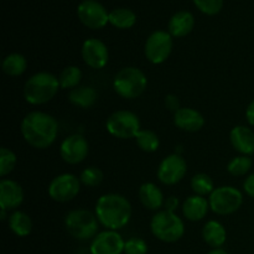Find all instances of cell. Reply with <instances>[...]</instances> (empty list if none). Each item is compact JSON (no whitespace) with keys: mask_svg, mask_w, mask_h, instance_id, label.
<instances>
[{"mask_svg":"<svg viewBox=\"0 0 254 254\" xmlns=\"http://www.w3.org/2000/svg\"><path fill=\"white\" fill-rule=\"evenodd\" d=\"M22 136L35 149H47L55 143L59 134V123L50 114L31 112L21 122Z\"/></svg>","mask_w":254,"mask_h":254,"instance_id":"1","label":"cell"},{"mask_svg":"<svg viewBox=\"0 0 254 254\" xmlns=\"http://www.w3.org/2000/svg\"><path fill=\"white\" fill-rule=\"evenodd\" d=\"M96 216L99 223L107 230H121L130 221V202L119 193H107L97 201Z\"/></svg>","mask_w":254,"mask_h":254,"instance_id":"2","label":"cell"},{"mask_svg":"<svg viewBox=\"0 0 254 254\" xmlns=\"http://www.w3.org/2000/svg\"><path fill=\"white\" fill-rule=\"evenodd\" d=\"M59 77L50 72H39L26 81L24 97L27 103L40 106L51 101L60 89Z\"/></svg>","mask_w":254,"mask_h":254,"instance_id":"3","label":"cell"},{"mask_svg":"<svg viewBox=\"0 0 254 254\" xmlns=\"http://www.w3.org/2000/svg\"><path fill=\"white\" fill-rule=\"evenodd\" d=\"M148 86V78L141 69L126 67L116 74L113 81L114 91L124 99H135L144 93Z\"/></svg>","mask_w":254,"mask_h":254,"instance_id":"4","label":"cell"},{"mask_svg":"<svg viewBox=\"0 0 254 254\" xmlns=\"http://www.w3.org/2000/svg\"><path fill=\"white\" fill-rule=\"evenodd\" d=\"M150 228L159 241L165 243L178 242L185 233L183 220L170 211H159L151 218Z\"/></svg>","mask_w":254,"mask_h":254,"instance_id":"5","label":"cell"},{"mask_svg":"<svg viewBox=\"0 0 254 254\" xmlns=\"http://www.w3.org/2000/svg\"><path fill=\"white\" fill-rule=\"evenodd\" d=\"M99 221L96 215L88 210H73L64 218L66 230L73 238L87 241L98 235Z\"/></svg>","mask_w":254,"mask_h":254,"instance_id":"6","label":"cell"},{"mask_svg":"<svg viewBox=\"0 0 254 254\" xmlns=\"http://www.w3.org/2000/svg\"><path fill=\"white\" fill-rule=\"evenodd\" d=\"M210 208L221 216L231 215L240 210L243 203V195L232 186H221L215 189L208 198Z\"/></svg>","mask_w":254,"mask_h":254,"instance_id":"7","label":"cell"},{"mask_svg":"<svg viewBox=\"0 0 254 254\" xmlns=\"http://www.w3.org/2000/svg\"><path fill=\"white\" fill-rule=\"evenodd\" d=\"M106 128L111 135L119 139L135 138L140 131V121L130 111H117L107 119Z\"/></svg>","mask_w":254,"mask_h":254,"instance_id":"8","label":"cell"},{"mask_svg":"<svg viewBox=\"0 0 254 254\" xmlns=\"http://www.w3.org/2000/svg\"><path fill=\"white\" fill-rule=\"evenodd\" d=\"M173 50V36L169 31L158 30L149 35L145 41V57L154 64H160L169 59Z\"/></svg>","mask_w":254,"mask_h":254,"instance_id":"9","label":"cell"},{"mask_svg":"<svg viewBox=\"0 0 254 254\" xmlns=\"http://www.w3.org/2000/svg\"><path fill=\"white\" fill-rule=\"evenodd\" d=\"M81 190V180L73 174H61L52 179L49 185V195L56 202H69Z\"/></svg>","mask_w":254,"mask_h":254,"instance_id":"10","label":"cell"},{"mask_svg":"<svg viewBox=\"0 0 254 254\" xmlns=\"http://www.w3.org/2000/svg\"><path fill=\"white\" fill-rule=\"evenodd\" d=\"M77 16L84 26L92 30L103 29L109 22V12L97 0H83L77 6Z\"/></svg>","mask_w":254,"mask_h":254,"instance_id":"11","label":"cell"},{"mask_svg":"<svg viewBox=\"0 0 254 254\" xmlns=\"http://www.w3.org/2000/svg\"><path fill=\"white\" fill-rule=\"evenodd\" d=\"M188 165L184 158L178 154L166 156L158 168V179L164 185H175L184 179Z\"/></svg>","mask_w":254,"mask_h":254,"instance_id":"12","label":"cell"},{"mask_svg":"<svg viewBox=\"0 0 254 254\" xmlns=\"http://www.w3.org/2000/svg\"><path fill=\"white\" fill-rule=\"evenodd\" d=\"M88 141L82 135H78V134L67 136L62 141L61 148H60L61 158L67 164H71V165H76V164L82 163L87 158V155H88Z\"/></svg>","mask_w":254,"mask_h":254,"instance_id":"13","label":"cell"},{"mask_svg":"<svg viewBox=\"0 0 254 254\" xmlns=\"http://www.w3.org/2000/svg\"><path fill=\"white\" fill-rule=\"evenodd\" d=\"M126 242L117 231L107 230L98 233L91 243V254H122Z\"/></svg>","mask_w":254,"mask_h":254,"instance_id":"14","label":"cell"},{"mask_svg":"<svg viewBox=\"0 0 254 254\" xmlns=\"http://www.w3.org/2000/svg\"><path fill=\"white\" fill-rule=\"evenodd\" d=\"M82 57L87 66L94 69H101L109 61L108 47L98 39H88L82 45Z\"/></svg>","mask_w":254,"mask_h":254,"instance_id":"15","label":"cell"},{"mask_svg":"<svg viewBox=\"0 0 254 254\" xmlns=\"http://www.w3.org/2000/svg\"><path fill=\"white\" fill-rule=\"evenodd\" d=\"M24 201V191L16 181L4 179L0 181V208L2 210H15Z\"/></svg>","mask_w":254,"mask_h":254,"instance_id":"16","label":"cell"},{"mask_svg":"<svg viewBox=\"0 0 254 254\" xmlns=\"http://www.w3.org/2000/svg\"><path fill=\"white\" fill-rule=\"evenodd\" d=\"M174 123L181 130L195 133L205 126V118L193 108H180L174 114Z\"/></svg>","mask_w":254,"mask_h":254,"instance_id":"17","label":"cell"},{"mask_svg":"<svg viewBox=\"0 0 254 254\" xmlns=\"http://www.w3.org/2000/svg\"><path fill=\"white\" fill-rule=\"evenodd\" d=\"M230 140L235 150L242 155L254 154V131L246 126H237L231 130Z\"/></svg>","mask_w":254,"mask_h":254,"instance_id":"18","label":"cell"},{"mask_svg":"<svg viewBox=\"0 0 254 254\" xmlns=\"http://www.w3.org/2000/svg\"><path fill=\"white\" fill-rule=\"evenodd\" d=\"M195 26V17L190 11L180 10L169 20L168 31L173 37L188 36Z\"/></svg>","mask_w":254,"mask_h":254,"instance_id":"19","label":"cell"},{"mask_svg":"<svg viewBox=\"0 0 254 254\" xmlns=\"http://www.w3.org/2000/svg\"><path fill=\"white\" fill-rule=\"evenodd\" d=\"M210 208V202L206 197L198 195L190 196L185 200L183 205V213L189 221L197 222L206 217Z\"/></svg>","mask_w":254,"mask_h":254,"instance_id":"20","label":"cell"},{"mask_svg":"<svg viewBox=\"0 0 254 254\" xmlns=\"http://www.w3.org/2000/svg\"><path fill=\"white\" fill-rule=\"evenodd\" d=\"M139 200L144 207L156 211L163 206L164 196L160 189L153 183H145L139 189Z\"/></svg>","mask_w":254,"mask_h":254,"instance_id":"21","label":"cell"},{"mask_svg":"<svg viewBox=\"0 0 254 254\" xmlns=\"http://www.w3.org/2000/svg\"><path fill=\"white\" fill-rule=\"evenodd\" d=\"M202 237L203 241L210 247L216 250V248H221L225 245L226 240H227V232H226V228L223 227L222 223L212 220L206 222V225L203 226Z\"/></svg>","mask_w":254,"mask_h":254,"instance_id":"22","label":"cell"},{"mask_svg":"<svg viewBox=\"0 0 254 254\" xmlns=\"http://www.w3.org/2000/svg\"><path fill=\"white\" fill-rule=\"evenodd\" d=\"M98 94L93 87L88 86H81L76 87V88L71 89L68 94V101L72 104L81 108H89L96 103Z\"/></svg>","mask_w":254,"mask_h":254,"instance_id":"23","label":"cell"},{"mask_svg":"<svg viewBox=\"0 0 254 254\" xmlns=\"http://www.w3.org/2000/svg\"><path fill=\"white\" fill-rule=\"evenodd\" d=\"M136 15L133 10L127 7H117L109 12V24L117 29L127 30L135 25Z\"/></svg>","mask_w":254,"mask_h":254,"instance_id":"24","label":"cell"},{"mask_svg":"<svg viewBox=\"0 0 254 254\" xmlns=\"http://www.w3.org/2000/svg\"><path fill=\"white\" fill-rule=\"evenodd\" d=\"M9 227L19 237H26L31 233L32 221L29 215L16 211L9 217Z\"/></svg>","mask_w":254,"mask_h":254,"instance_id":"25","label":"cell"},{"mask_svg":"<svg viewBox=\"0 0 254 254\" xmlns=\"http://www.w3.org/2000/svg\"><path fill=\"white\" fill-rule=\"evenodd\" d=\"M1 68L4 73H6L7 76H21L27 68V61L22 55L10 54L2 60Z\"/></svg>","mask_w":254,"mask_h":254,"instance_id":"26","label":"cell"},{"mask_svg":"<svg viewBox=\"0 0 254 254\" xmlns=\"http://www.w3.org/2000/svg\"><path fill=\"white\" fill-rule=\"evenodd\" d=\"M82 79V71L77 66H68L62 69L59 76L60 86L64 89H73L78 87Z\"/></svg>","mask_w":254,"mask_h":254,"instance_id":"27","label":"cell"},{"mask_svg":"<svg viewBox=\"0 0 254 254\" xmlns=\"http://www.w3.org/2000/svg\"><path fill=\"white\" fill-rule=\"evenodd\" d=\"M136 144L145 153H154L160 145L159 136L151 130H140L135 136Z\"/></svg>","mask_w":254,"mask_h":254,"instance_id":"28","label":"cell"},{"mask_svg":"<svg viewBox=\"0 0 254 254\" xmlns=\"http://www.w3.org/2000/svg\"><path fill=\"white\" fill-rule=\"evenodd\" d=\"M191 188H192L193 192L198 196H206L211 195L213 189V181L207 174H196L192 179H191Z\"/></svg>","mask_w":254,"mask_h":254,"instance_id":"29","label":"cell"},{"mask_svg":"<svg viewBox=\"0 0 254 254\" xmlns=\"http://www.w3.org/2000/svg\"><path fill=\"white\" fill-rule=\"evenodd\" d=\"M253 165V161L250 156L247 155H241L236 156L232 160L228 163L227 171L232 176H243L251 170Z\"/></svg>","mask_w":254,"mask_h":254,"instance_id":"30","label":"cell"},{"mask_svg":"<svg viewBox=\"0 0 254 254\" xmlns=\"http://www.w3.org/2000/svg\"><path fill=\"white\" fill-rule=\"evenodd\" d=\"M79 180L83 185L88 186V188H96L103 181V173H102L101 169L96 168V166H89L82 171Z\"/></svg>","mask_w":254,"mask_h":254,"instance_id":"31","label":"cell"},{"mask_svg":"<svg viewBox=\"0 0 254 254\" xmlns=\"http://www.w3.org/2000/svg\"><path fill=\"white\" fill-rule=\"evenodd\" d=\"M16 165V155L10 149H0V175L6 176Z\"/></svg>","mask_w":254,"mask_h":254,"instance_id":"32","label":"cell"},{"mask_svg":"<svg viewBox=\"0 0 254 254\" xmlns=\"http://www.w3.org/2000/svg\"><path fill=\"white\" fill-rule=\"evenodd\" d=\"M201 12L206 15H217L223 7V0H192Z\"/></svg>","mask_w":254,"mask_h":254,"instance_id":"33","label":"cell"},{"mask_svg":"<svg viewBox=\"0 0 254 254\" xmlns=\"http://www.w3.org/2000/svg\"><path fill=\"white\" fill-rule=\"evenodd\" d=\"M124 253L126 254H146L148 253V245L141 238H130L126 242L124 246Z\"/></svg>","mask_w":254,"mask_h":254,"instance_id":"34","label":"cell"},{"mask_svg":"<svg viewBox=\"0 0 254 254\" xmlns=\"http://www.w3.org/2000/svg\"><path fill=\"white\" fill-rule=\"evenodd\" d=\"M165 106L169 111H173V112H178L179 109L181 108L180 107V101L176 96L174 94H168L165 97Z\"/></svg>","mask_w":254,"mask_h":254,"instance_id":"35","label":"cell"},{"mask_svg":"<svg viewBox=\"0 0 254 254\" xmlns=\"http://www.w3.org/2000/svg\"><path fill=\"white\" fill-rule=\"evenodd\" d=\"M243 189H245L246 193H247L250 197L254 198V174H251V175L246 179L245 184H243Z\"/></svg>","mask_w":254,"mask_h":254,"instance_id":"36","label":"cell"},{"mask_svg":"<svg viewBox=\"0 0 254 254\" xmlns=\"http://www.w3.org/2000/svg\"><path fill=\"white\" fill-rule=\"evenodd\" d=\"M165 207H166V210L170 211V212H174V211L179 207L178 197H175V196H171V197H169L168 200L165 201Z\"/></svg>","mask_w":254,"mask_h":254,"instance_id":"37","label":"cell"},{"mask_svg":"<svg viewBox=\"0 0 254 254\" xmlns=\"http://www.w3.org/2000/svg\"><path fill=\"white\" fill-rule=\"evenodd\" d=\"M246 118H247L248 123L254 127V99L248 104L247 111H246Z\"/></svg>","mask_w":254,"mask_h":254,"instance_id":"38","label":"cell"},{"mask_svg":"<svg viewBox=\"0 0 254 254\" xmlns=\"http://www.w3.org/2000/svg\"><path fill=\"white\" fill-rule=\"evenodd\" d=\"M207 254H228V253L226 252L225 250H222V248H216V250L210 251Z\"/></svg>","mask_w":254,"mask_h":254,"instance_id":"39","label":"cell"},{"mask_svg":"<svg viewBox=\"0 0 254 254\" xmlns=\"http://www.w3.org/2000/svg\"><path fill=\"white\" fill-rule=\"evenodd\" d=\"M0 211H1V213H0V218H1V221H5L6 220V210L0 208Z\"/></svg>","mask_w":254,"mask_h":254,"instance_id":"40","label":"cell"}]
</instances>
